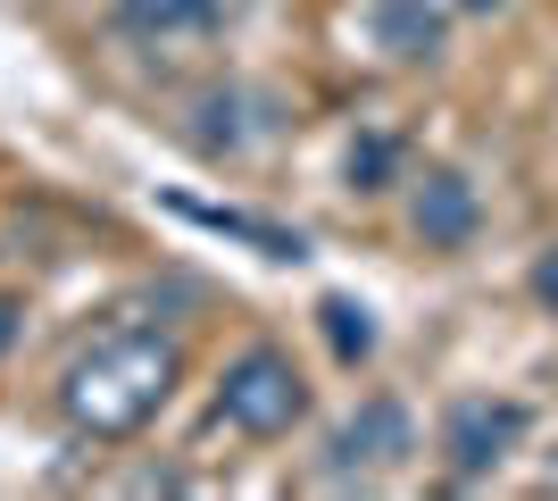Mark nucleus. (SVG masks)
Masks as SVG:
<instances>
[{"instance_id": "obj_8", "label": "nucleus", "mask_w": 558, "mask_h": 501, "mask_svg": "<svg viewBox=\"0 0 558 501\" xmlns=\"http://www.w3.org/2000/svg\"><path fill=\"white\" fill-rule=\"evenodd\" d=\"M175 210H184L192 226H209V235H242V242H258L267 260H301V235H283V226H258V217H242V210H201V201H175Z\"/></svg>"}, {"instance_id": "obj_3", "label": "nucleus", "mask_w": 558, "mask_h": 501, "mask_svg": "<svg viewBox=\"0 0 558 501\" xmlns=\"http://www.w3.org/2000/svg\"><path fill=\"white\" fill-rule=\"evenodd\" d=\"M517 434H525V409H517V402H459L442 418L450 477H492V468L517 452Z\"/></svg>"}, {"instance_id": "obj_10", "label": "nucleus", "mask_w": 558, "mask_h": 501, "mask_svg": "<svg viewBox=\"0 0 558 501\" xmlns=\"http://www.w3.org/2000/svg\"><path fill=\"white\" fill-rule=\"evenodd\" d=\"M534 293H542V310L558 318V242H550V251L534 260Z\"/></svg>"}, {"instance_id": "obj_7", "label": "nucleus", "mask_w": 558, "mask_h": 501, "mask_svg": "<svg viewBox=\"0 0 558 501\" xmlns=\"http://www.w3.org/2000/svg\"><path fill=\"white\" fill-rule=\"evenodd\" d=\"M375 25H384V50H392V59H434V50H442V17H434L425 0H384Z\"/></svg>"}, {"instance_id": "obj_12", "label": "nucleus", "mask_w": 558, "mask_h": 501, "mask_svg": "<svg viewBox=\"0 0 558 501\" xmlns=\"http://www.w3.org/2000/svg\"><path fill=\"white\" fill-rule=\"evenodd\" d=\"M459 9H475V17H484V9H500V0H459Z\"/></svg>"}, {"instance_id": "obj_2", "label": "nucleus", "mask_w": 558, "mask_h": 501, "mask_svg": "<svg viewBox=\"0 0 558 501\" xmlns=\"http://www.w3.org/2000/svg\"><path fill=\"white\" fill-rule=\"evenodd\" d=\"M217 418H226L233 434H258V443H276V434L301 427L308 384H301V368H292V351H276V343L233 351L226 377H217Z\"/></svg>"}, {"instance_id": "obj_6", "label": "nucleus", "mask_w": 558, "mask_h": 501, "mask_svg": "<svg viewBox=\"0 0 558 501\" xmlns=\"http://www.w3.org/2000/svg\"><path fill=\"white\" fill-rule=\"evenodd\" d=\"M233 0H117V25L134 43H175V34H209Z\"/></svg>"}, {"instance_id": "obj_9", "label": "nucleus", "mask_w": 558, "mask_h": 501, "mask_svg": "<svg viewBox=\"0 0 558 501\" xmlns=\"http://www.w3.org/2000/svg\"><path fill=\"white\" fill-rule=\"evenodd\" d=\"M317 326H326V343H333V359H342V368H359V359L375 351L367 310H359V301H342V293H326V301H317Z\"/></svg>"}, {"instance_id": "obj_1", "label": "nucleus", "mask_w": 558, "mask_h": 501, "mask_svg": "<svg viewBox=\"0 0 558 501\" xmlns=\"http://www.w3.org/2000/svg\"><path fill=\"white\" fill-rule=\"evenodd\" d=\"M175 368H184V359H175L167 334H109V343H93L84 359H68V377H59V409H68L75 434H93V443H125V434H142L167 409Z\"/></svg>"}, {"instance_id": "obj_4", "label": "nucleus", "mask_w": 558, "mask_h": 501, "mask_svg": "<svg viewBox=\"0 0 558 501\" xmlns=\"http://www.w3.org/2000/svg\"><path fill=\"white\" fill-rule=\"evenodd\" d=\"M417 452V434H409V409L400 402H367L350 427H333L326 443V477H367V468H400V460Z\"/></svg>"}, {"instance_id": "obj_5", "label": "nucleus", "mask_w": 558, "mask_h": 501, "mask_svg": "<svg viewBox=\"0 0 558 501\" xmlns=\"http://www.w3.org/2000/svg\"><path fill=\"white\" fill-rule=\"evenodd\" d=\"M417 235L434 242V251H459V242L475 235V184H466V176L434 167L417 184Z\"/></svg>"}, {"instance_id": "obj_11", "label": "nucleus", "mask_w": 558, "mask_h": 501, "mask_svg": "<svg viewBox=\"0 0 558 501\" xmlns=\"http://www.w3.org/2000/svg\"><path fill=\"white\" fill-rule=\"evenodd\" d=\"M17 318H25L17 301H0V359H9V343H17Z\"/></svg>"}]
</instances>
